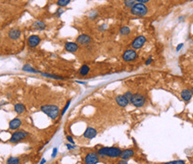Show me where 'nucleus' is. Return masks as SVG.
<instances>
[{
  "instance_id": "1",
  "label": "nucleus",
  "mask_w": 193,
  "mask_h": 164,
  "mask_svg": "<svg viewBox=\"0 0 193 164\" xmlns=\"http://www.w3.org/2000/svg\"><path fill=\"white\" fill-rule=\"evenodd\" d=\"M122 152L123 151L118 147H101L98 151V154L102 158H118L121 156Z\"/></svg>"
},
{
  "instance_id": "2",
  "label": "nucleus",
  "mask_w": 193,
  "mask_h": 164,
  "mask_svg": "<svg viewBox=\"0 0 193 164\" xmlns=\"http://www.w3.org/2000/svg\"><path fill=\"white\" fill-rule=\"evenodd\" d=\"M41 112H43L45 114H47L52 120H55L60 115V109L58 106L54 105V104H46L40 107Z\"/></svg>"
},
{
  "instance_id": "3",
  "label": "nucleus",
  "mask_w": 193,
  "mask_h": 164,
  "mask_svg": "<svg viewBox=\"0 0 193 164\" xmlns=\"http://www.w3.org/2000/svg\"><path fill=\"white\" fill-rule=\"evenodd\" d=\"M148 13V8L145 4L137 3L131 8V13L135 16H146Z\"/></svg>"
},
{
  "instance_id": "4",
  "label": "nucleus",
  "mask_w": 193,
  "mask_h": 164,
  "mask_svg": "<svg viewBox=\"0 0 193 164\" xmlns=\"http://www.w3.org/2000/svg\"><path fill=\"white\" fill-rule=\"evenodd\" d=\"M130 103L133 106H135L137 108H140L144 106V104L146 103V98L141 94H133Z\"/></svg>"
},
{
  "instance_id": "5",
  "label": "nucleus",
  "mask_w": 193,
  "mask_h": 164,
  "mask_svg": "<svg viewBox=\"0 0 193 164\" xmlns=\"http://www.w3.org/2000/svg\"><path fill=\"white\" fill-rule=\"evenodd\" d=\"M28 135H29V134L26 131H24V130H17L16 132L13 133V135H12V137H11L9 141L11 143H13V144L17 143L19 141H22V140L25 139L28 137Z\"/></svg>"
},
{
  "instance_id": "6",
  "label": "nucleus",
  "mask_w": 193,
  "mask_h": 164,
  "mask_svg": "<svg viewBox=\"0 0 193 164\" xmlns=\"http://www.w3.org/2000/svg\"><path fill=\"white\" fill-rule=\"evenodd\" d=\"M138 58V54L134 49H128L123 54V60L124 62H132Z\"/></svg>"
},
{
  "instance_id": "7",
  "label": "nucleus",
  "mask_w": 193,
  "mask_h": 164,
  "mask_svg": "<svg viewBox=\"0 0 193 164\" xmlns=\"http://www.w3.org/2000/svg\"><path fill=\"white\" fill-rule=\"evenodd\" d=\"M146 41H147L146 37H144V36H138L137 38H134V40H133L132 43H131V47H132V49H134V50H139V49H140V48L144 46V45H145Z\"/></svg>"
},
{
  "instance_id": "8",
  "label": "nucleus",
  "mask_w": 193,
  "mask_h": 164,
  "mask_svg": "<svg viewBox=\"0 0 193 164\" xmlns=\"http://www.w3.org/2000/svg\"><path fill=\"white\" fill-rule=\"evenodd\" d=\"M85 164H98L99 162V156L97 153H88L84 158Z\"/></svg>"
},
{
  "instance_id": "9",
  "label": "nucleus",
  "mask_w": 193,
  "mask_h": 164,
  "mask_svg": "<svg viewBox=\"0 0 193 164\" xmlns=\"http://www.w3.org/2000/svg\"><path fill=\"white\" fill-rule=\"evenodd\" d=\"M98 135V132L94 128L88 127L86 128V130L83 133V137L87 139H93L94 137H96Z\"/></svg>"
},
{
  "instance_id": "10",
  "label": "nucleus",
  "mask_w": 193,
  "mask_h": 164,
  "mask_svg": "<svg viewBox=\"0 0 193 164\" xmlns=\"http://www.w3.org/2000/svg\"><path fill=\"white\" fill-rule=\"evenodd\" d=\"M91 39H92V38H91L90 36H88V35L81 34V35H80V36L77 38L76 41H77L78 44L81 45V46H87V45H88V44L91 42Z\"/></svg>"
},
{
  "instance_id": "11",
  "label": "nucleus",
  "mask_w": 193,
  "mask_h": 164,
  "mask_svg": "<svg viewBox=\"0 0 193 164\" xmlns=\"http://www.w3.org/2000/svg\"><path fill=\"white\" fill-rule=\"evenodd\" d=\"M65 49L69 53H76L79 49V46L77 43L74 42H66L65 45Z\"/></svg>"
},
{
  "instance_id": "12",
  "label": "nucleus",
  "mask_w": 193,
  "mask_h": 164,
  "mask_svg": "<svg viewBox=\"0 0 193 164\" xmlns=\"http://www.w3.org/2000/svg\"><path fill=\"white\" fill-rule=\"evenodd\" d=\"M40 43V38L38 35H32L28 38V45L31 47H36Z\"/></svg>"
},
{
  "instance_id": "13",
  "label": "nucleus",
  "mask_w": 193,
  "mask_h": 164,
  "mask_svg": "<svg viewBox=\"0 0 193 164\" xmlns=\"http://www.w3.org/2000/svg\"><path fill=\"white\" fill-rule=\"evenodd\" d=\"M115 102L119 106L121 107H126L128 106V104L130 103L129 100L124 96V95H119L115 97Z\"/></svg>"
},
{
  "instance_id": "14",
  "label": "nucleus",
  "mask_w": 193,
  "mask_h": 164,
  "mask_svg": "<svg viewBox=\"0 0 193 164\" xmlns=\"http://www.w3.org/2000/svg\"><path fill=\"white\" fill-rule=\"evenodd\" d=\"M21 126H22V121L20 120L19 118L13 119V120H12V121L9 122V128H10L11 130L18 129Z\"/></svg>"
},
{
  "instance_id": "15",
  "label": "nucleus",
  "mask_w": 193,
  "mask_h": 164,
  "mask_svg": "<svg viewBox=\"0 0 193 164\" xmlns=\"http://www.w3.org/2000/svg\"><path fill=\"white\" fill-rule=\"evenodd\" d=\"M181 97L184 102H189L190 99L192 98V94L189 89H183V90L181 92Z\"/></svg>"
},
{
  "instance_id": "16",
  "label": "nucleus",
  "mask_w": 193,
  "mask_h": 164,
  "mask_svg": "<svg viewBox=\"0 0 193 164\" xmlns=\"http://www.w3.org/2000/svg\"><path fill=\"white\" fill-rule=\"evenodd\" d=\"M22 33H21V31H19V29H11V31H9L8 33V36L11 39H13V40H16L18 38H20Z\"/></svg>"
},
{
  "instance_id": "17",
  "label": "nucleus",
  "mask_w": 193,
  "mask_h": 164,
  "mask_svg": "<svg viewBox=\"0 0 193 164\" xmlns=\"http://www.w3.org/2000/svg\"><path fill=\"white\" fill-rule=\"evenodd\" d=\"M133 155H134V151H133L132 149H126V150L122 152L120 157L122 158V160H129Z\"/></svg>"
},
{
  "instance_id": "18",
  "label": "nucleus",
  "mask_w": 193,
  "mask_h": 164,
  "mask_svg": "<svg viewBox=\"0 0 193 164\" xmlns=\"http://www.w3.org/2000/svg\"><path fill=\"white\" fill-rule=\"evenodd\" d=\"M33 28L37 31H43V29H46V23L41 21H37L33 23Z\"/></svg>"
},
{
  "instance_id": "19",
  "label": "nucleus",
  "mask_w": 193,
  "mask_h": 164,
  "mask_svg": "<svg viewBox=\"0 0 193 164\" xmlns=\"http://www.w3.org/2000/svg\"><path fill=\"white\" fill-rule=\"evenodd\" d=\"M42 76H45V77H48V78H50V79H53V80H64L65 78L64 77H61V76H58V75H55V74H51V73H43V72H39Z\"/></svg>"
},
{
  "instance_id": "20",
  "label": "nucleus",
  "mask_w": 193,
  "mask_h": 164,
  "mask_svg": "<svg viewBox=\"0 0 193 164\" xmlns=\"http://www.w3.org/2000/svg\"><path fill=\"white\" fill-rule=\"evenodd\" d=\"M90 70H91L90 67H88L87 64H83V65L80 68L79 73H80V75H81V76H86V75H88V74Z\"/></svg>"
},
{
  "instance_id": "21",
  "label": "nucleus",
  "mask_w": 193,
  "mask_h": 164,
  "mask_svg": "<svg viewBox=\"0 0 193 164\" xmlns=\"http://www.w3.org/2000/svg\"><path fill=\"white\" fill-rule=\"evenodd\" d=\"M14 111L18 114H22L26 111V108L22 103H16L15 105H14Z\"/></svg>"
},
{
  "instance_id": "22",
  "label": "nucleus",
  "mask_w": 193,
  "mask_h": 164,
  "mask_svg": "<svg viewBox=\"0 0 193 164\" xmlns=\"http://www.w3.org/2000/svg\"><path fill=\"white\" fill-rule=\"evenodd\" d=\"M22 70L27 71V72H32V73H39V71L36 70L32 66H31L29 64H25V65H23Z\"/></svg>"
},
{
  "instance_id": "23",
  "label": "nucleus",
  "mask_w": 193,
  "mask_h": 164,
  "mask_svg": "<svg viewBox=\"0 0 193 164\" xmlns=\"http://www.w3.org/2000/svg\"><path fill=\"white\" fill-rule=\"evenodd\" d=\"M6 164H20V159L18 157H10L7 159Z\"/></svg>"
},
{
  "instance_id": "24",
  "label": "nucleus",
  "mask_w": 193,
  "mask_h": 164,
  "mask_svg": "<svg viewBox=\"0 0 193 164\" xmlns=\"http://www.w3.org/2000/svg\"><path fill=\"white\" fill-rule=\"evenodd\" d=\"M138 2L136 0H124V4L127 8H131L135 4H137Z\"/></svg>"
},
{
  "instance_id": "25",
  "label": "nucleus",
  "mask_w": 193,
  "mask_h": 164,
  "mask_svg": "<svg viewBox=\"0 0 193 164\" xmlns=\"http://www.w3.org/2000/svg\"><path fill=\"white\" fill-rule=\"evenodd\" d=\"M130 32H131V29L129 27H126V26L121 28V29H120V34L123 35V36H127V35L130 34Z\"/></svg>"
},
{
  "instance_id": "26",
  "label": "nucleus",
  "mask_w": 193,
  "mask_h": 164,
  "mask_svg": "<svg viewBox=\"0 0 193 164\" xmlns=\"http://www.w3.org/2000/svg\"><path fill=\"white\" fill-rule=\"evenodd\" d=\"M71 2V0H58L57 1V6L60 7H65L68 6Z\"/></svg>"
},
{
  "instance_id": "27",
  "label": "nucleus",
  "mask_w": 193,
  "mask_h": 164,
  "mask_svg": "<svg viewBox=\"0 0 193 164\" xmlns=\"http://www.w3.org/2000/svg\"><path fill=\"white\" fill-rule=\"evenodd\" d=\"M70 104H71V100H69V101L66 103L65 106L64 107V109H63V110H62V112H61V116H64V115H65V112L68 110V108H69V106H70Z\"/></svg>"
},
{
  "instance_id": "28",
  "label": "nucleus",
  "mask_w": 193,
  "mask_h": 164,
  "mask_svg": "<svg viewBox=\"0 0 193 164\" xmlns=\"http://www.w3.org/2000/svg\"><path fill=\"white\" fill-rule=\"evenodd\" d=\"M165 164H185V161H182V160H178V161H169V162H166Z\"/></svg>"
},
{
  "instance_id": "29",
  "label": "nucleus",
  "mask_w": 193,
  "mask_h": 164,
  "mask_svg": "<svg viewBox=\"0 0 193 164\" xmlns=\"http://www.w3.org/2000/svg\"><path fill=\"white\" fill-rule=\"evenodd\" d=\"M65 11H64V9H63V7H61V8H59V9H57V11L55 13V15L56 16V17H60L61 16V14L64 13Z\"/></svg>"
},
{
  "instance_id": "30",
  "label": "nucleus",
  "mask_w": 193,
  "mask_h": 164,
  "mask_svg": "<svg viewBox=\"0 0 193 164\" xmlns=\"http://www.w3.org/2000/svg\"><path fill=\"white\" fill-rule=\"evenodd\" d=\"M132 95H133V94H132L131 92L127 91V92H125V93H124V96H125V97H126V98L129 100V102H131V97H132Z\"/></svg>"
},
{
  "instance_id": "31",
  "label": "nucleus",
  "mask_w": 193,
  "mask_h": 164,
  "mask_svg": "<svg viewBox=\"0 0 193 164\" xmlns=\"http://www.w3.org/2000/svg\"><path fill=\"white\" fill-rule=\"evenodd\" d=\"M152 63H153V58L150 56V57H148V58L147 59V61L145 62V64H146L147 66H148V65H150Z\"/></svg>"
},
{
  "instance_id": "32",
  "label": "nucleus",
  "mask_w": 193,
  "mask_h": 164,
  "mask_svg": "<svg viewBox=\"0 0 193 164\" xmlns=\"http://www.w3.org/2000/svg\"><path fill=\"white\" fill-rule=\"evenodd\" d=\"M66 139L68 140V142L70 143V144H74L75 143H74V140H73V138L71 137V136H67L66 137Z\"/></svg>"
},
{
  "instance_id": "33",
  "label": "nucleus",
  "mask_w": 193,
  "mask_h": 164,
  "mask_svg": "<svg viewBox=\"0 0 193 164\" xmlns=\"http://www.w3.org/2000/svg\"><path fill=\"white\" fill-rule=\"evenodd\" d=\"M66 146H67V149L68 150H73V149H75V146L74 144H66Z\"/></svg>"
},
{
  "instance_id": "34",
  "label": "nucleus",
  "mask_w": 193,
  "mask_h": 164,
  "mask_svg": "<svg viewBox=\"0 0 193 164\" xmlns=\"http://www.w3.org/2000/svg\"><path fill=\"white\" fill-rule=\"evenodd\" d=\"M183 46H184V45H183V43H181V44H179V45H178V46H177V47H176V52H179V51H180V50H181V49H182V48L183 47Z\"/></svg>"
},
{
  "instance_id": "35",
  "label": "nucleus",
  "mask_w": 193,
  "mask_h": 164,
  "mask_svg": "<svg viewBox=\"0 0 193 164\" xmlns=\"http://www.w3.org/2000/svg\"><path fill=\"white\" fill-rule=\"evenodd\" d=\"M56 154H57V148H54V149H53V153H52L51 157H52V158H55V157L56 156Z\"/></svg>"
},
{
  "instance_id": "36",
  "label": "nucleus",
  "mask_w": 193,
  "mask_h": 164,
  "mask_svg": "<svg viewBox=\"0 0 193 164\" xmlns=\"http://www.w3.org/2000/svg\"><path fill=\"white\" fill-rule=\"evenodd\" d=\"M97 15H98V13H97L96 12H95V13H92L91 15H90V18H91V19H95V18L97 17Z\"/></svg>"
},
{
  "instance_id": "37",
  "label": "nucleus",
  "mask_w": 193,
  "mask_h": 164,
  "mask_svg": "<svg viewBox=\"0 0 193 164\" xmlns=\"http://www.w3.org/2000/svg\"><path fill=\"white\" fill-rule=\"evenodd\" d=\"M138 3H142V4H146L147 2H149L150 0H136Z\"/></svg>"
},
{
  "instance_id": "38",
  "label": "nucleus",
  "mask_w": 193,
  "mask_h": 164,
  "mask_svg": "<svg viewBox=\"0 0 193 164\" xmlns=\"http://www.w3.org/2000/svg\"><path fill=\"white\" fill-rule=\"evenodd\" d=\"M116 164H128V161L126 160H122V161H119Z\"/></svg>"
},
{
  "instance_id": "39",
  "label": "nucleus",
  "mask_w": 193,
  "mask_h": 164,
  "mask_svg": "<svg viewBox=\"0 0 193 164\" xmlns=\"http://www.w3.org/2000/svg\"><path fill=\"white\" fill-rule=\"evenodd\" d=\"M107 29V25H106V24H103L102 26L99 27V29H100V31H104V29Z\"/></svg>"
},
{
  "instance_id": "40",
  "label": "nucleus",
  "mask_w": 193,
  "mask_h": 164,
  "mask_svg": "<svg viewBox=\"0 0 193 164\" xmlns=\"http://www.w3.org/2000/svg\"><path fill=\"white\" fill-rule=\"evenodd\" d=\"M46 161H46V159H42V161H40V163H39V164H45V163H46Z\"/></svg>"
},
{
  "instance_id": "41",
  "label": "nucleus",
  "mask_w": 193,
  "mask_h": 164,
  "mask_svg": "<svg viewBox=\"0 0 193 164\" xmlns=\"http://www.w3.org/2000/svg\"><path fill=\"white\" fill-rule=\"evenodd\" d=\"M78 83H80V84H86L85 82H83V81H77Z\"/></svg>"
},
{
  "instance_id": "42",
  "label": "nucleus",
  "mask_w": 193,
  "mask_h": 164,
  "mask_svg": "<svg viewBox=\"0 0 193 164\" xmlns=\"http://www.w3.org/2000/svg\"><path fill=\"white\" fill-rule=\"evenodd\" d=\"M190 91H191V94H192V96H193V87L191 88V90H190Z\"/></svg>"
}]
</instances>
